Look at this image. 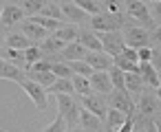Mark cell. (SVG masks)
Masks as SVG:
<instances>
[{
    "label": "cell",
    "instance_id": "1",
    "mask_svg": "<svg viewBox=\"0 0 161 132\" xmlns=\"http://www.w3.org/2000/svg\"><path fill=\"white\" fill-rule=\"evenodd\" d=\"M126 5V13L132 18V20H137L139 22V27L141 29H146L148 33H152L154 31V22H152V18H150V11H148V3H139V0H128V3H124Z\"/></svg>",
    "mask_w": 161,
    "mask_h": 132
},
{
    "label": "cell",
    "instance_id": "2",
    "mask_svg": "<svg viewBox=\"0 0 161 132\" xmlns=\"http://www.w3.org/2000/svg\"><path fill=\"white\" fill-rule=\"evenodd\" d=\"M58 108H60V117L64 119L66 128L73 130L77 125V121H80V110H82L77 106V101L71 95H58Z\"/></svg>",
    "mask_w": 161,
    "mask_h": 132
},
{
    "label": "cell",
    "instance_id": "3",
    "mask_svg": "<svg viewBox=\"0 0 161 132\" xmlns=\"http://www.w3.org/2000/svg\"><path fill=\"white\" fill-rule=\"evenodd\" d=\"M88 24L93 27L95 33H110V31H119V29L124 27V16H121V13H119V16H113V13L102 11V13L93 16Z\"/></svg>",
    "mask_w": 161,
    "mask_h": 132
},
{
    "label": "cell",
    "instance_id": "4",
    "mask_svg": "<svg viewBox=\"0 0 161 132\" xmlns=\"http://www.w3.org/2000/svg\"><path fill=\"white\" fill-rule=\"evenodd\" d=\"M124 42H126V46L128 49H135V51H139V49H143V46H150V33L146 31V29H141V27H124Z\"/></svg>",
    "mask_w": 161,
    "mask_h": 132
},
{
    "label": "cell",
    "instance_id": "5",
    "mask_svg": "<svg viewBox=\"0 0 161 132\" xmlns=\"http://www.w3.org/2000/svg\"><path fill=\"white\" fill-rule=\"evenodd\" d=\"M97 40L102 42V51L110 57H117L124 49H126V42H124V35L119 31H110V33H97Z\"/></svg>",
    "mask_w": 161,
    "mask_h": 132
},
{
    "label": "cell",
    "instance_id": "6",
    "mask_svg": "<svg viewBox=\"0 0 161 132\" xmlns=\"http://www.w3.org/2000/svg\"><path fill=\"white\" fill-rule=\"evenodd\" d=\"M108 106H110L113 110H119V112L126 114V117H135V114H137V108H135L130 95H128V92H121V90H113V92L108 95Z\"/></svg>",
    "mask_w": 161,
    "mask_h": 132
},
{
    "label": "cell",
    "instance_id": "7",
    "mask_svg": "<svg viewBox=\"0 0 161 132\" xmlns=\"http://www.w3.org/2000/svg\"><path fill=\"white\" fill-rule=\"evenodd\" d=\"M22 86V90L29 95V99L36 103V108L38 110H47V103H49V95H47V90L42 88V86H38L36 82H31L29 77L20 84Z\"/></svg>",
    "mask_w": 161,
    "mask_h": 132
},
{
    "label": "cell",
    "instance_id": "8",
    "mask_svg": "<svg viewBox=\"0 0 161 132\" xmlns=\"http://www.w3.org/2000/svg\"><path fill=\"white\" fill-rule=\"evenodd\" d=\"M88 84H91V90H95L99 95H110L113 92V82H110L108 71H95L88 77Z\"/></svg>",
    "mask_w": 161,
    "mask_h": 132
},
{
    "label": "cell",
    "instance_id": "9",
    "mask_svg": "<svg viewBox=\"0 0 161 132\" xmlns=\"http://www.w3.org/2000/svg\"><path fill=\"white\" fill-rule=\"evenodd\" d=\"M22 35H25L27 40H31L33 44H38V42H42V40H47L51 33H49L47 29H42L40 24H36L31 18H27V20H22Z\"/></svg>",
    "mask_w": 161,
    "mask_h": 132
},
{
    "label": "cell",
    "instance_id": "10",
    "mask_svg": "<svg viewBox=\"0 0 161 132\" xmlns=\"http://www.w3.org/2000/svg\"><path fill=\"white\" fill-rule=\"evenodd\" d=\"M82 103H84V108H86L91 114H95L97 119H106L108 108H106V99H104L102 95H88V97H82Z\"/></svg>",
    "mask_w": 161,
    "mask_h": 132
},
{
    "label": "cell",
    "instance_id": "11",
    "mask_svg": "<svg viewBox=\"0 0 161 132\" xmlns=\"http://www.w3.org/2000/svg\"><path fill=\"white\" fill-rule=\"evenodd\" d=\"M60 5V11L64 18L71 20V24H82V22H91V16H86L75 3H58Z\"/></svg>",
    "mask_w": 161,
    "mask_h": 132
},
{
    "label": "cell",
    "instance_id": "12",
    "mask_svg": "<svg viewBox=\"0 0 161 132\" xmlns=\"http://www.w3.org/2000/svg\"><path fill=\"white\" fill-rule=\"evenodd\" d=\"M135 108H137V114L141 119H152L159 112V101H157L154 95H141V99Z\"/></svg>",
    "mask_w": 161,
    "mask_h": 132
},
{
    "label": "cell",
    "instance_id": "13",
    "mask_svg": "<svg viewBox=\"0 0 161 132\" xmlns=\"http://www.w3.org/2000/svg\"><path fill=\"white\" fill-rule=\"evenodd\" d=\"M25 20V11L20 5H3V16H0V24L3 27H14Z\"/></svg>",
    "mask_w": 161,
    "mask_h": 132
},
{
    "label": "cell",
    "instance_id": "14",
    "mask_svg": "<svg viewBox=\"0 0 161 132\" xmlns=\"http://www.w3.org/2000/svg\"><path fill=\"white\" fill-rule=\"evenodd\" d=\"M0 79H9V82L22 84V82L27 79V71H20V68H16L14 64L0 60Z\"/></svg>",
    "mask_w": 161,
    "mask_h": 132
},
{
    "label": "cell",
    "instance_id": "15",
    "mask_svg": "<svg viewBox=\"0 0 161 132\" xmlns=\"http://www.w3.org/2000/svg\"><path fill=\"white\" fill-rule=\"evenodd\" d=\"M84 62H86L93 71H110V68H113V57L106 55L104 51H99V53H88Z\"/></svg>",
    "mask_w": 161,
    "mask_h": 132
},
{
    "label": "cell",
    "instance_id": "16",
    "mask_svg": "<svg viewBox=\"0 0 161 132\" xmlns=\"http://www.w3.org/2000/svg\"><path fill=\"white\" fill-rule=\"evenodd\" d=\"M80 128L84 132H104V125H102V119H97L95 114H91L86 108L80 110Z\"/></svg>",
    "mask_w": 161,
    "mask_h": 132
},
{
    "label": "cell",
    "instance_id": "17",
    "mask_svg": "<svg viewBox=\"0 0 161 132\" xmlns=\"http://www.w3.org/2000/svg\"><path fill=\"white\" fill-rule=\"evenodd\" d=\"M77 42L88 51V53H99L102 51V42L97 40V33L95 31H88V29H80V35H77Z\"/></svg>",
    "mask_w": 161,
    "mask_h": 132
},
{
    "label": "cell",
    "instance_id": "18",
    "mask_svg": "<svg viewBox=\"0 0 161 132\" xmlns=\"http://www.w3.org/2000/svg\"><path fill=\"white\" fill-rule=\"evenodd\" d=\"M86 55H88V51H86L80 42H71V44H66V46L62 49V57H64V60H71V62H84Z\"/></svg>",
    "mask_w": 161,
    "mask_h": 132
},
{
    "label": "cell",
    "instance_id": "19",
    "mask_svg": "<svg viewBox=\"0 0 161 132\" xmlns=\"http://www.w3.org/2000/svg\"><path fill=\"white\" fill-rule=\"evenodd\" d=\"M126 119H128V117H126V114H121L119 110L108 108L106 119H104V121H106V128H104V130H106V132H117V130H119V128L126 123Z\"/></svg>",
    "mask_w": 161,
    "mask_h": 132
},
{
    "label": "cell",
    "instance_id": "20",
    "mask_svg": "<svg viewBox=\"0 0 161 132\" xmlns=\"http://www.w3.org/2000/svg\"><path fill=\"white\" fill-rule=\"evenodd\" d=\"M5 44H7V49H16V51H27V49H31V46H36L31 40H27L22 33H9L7 38H5Z\"/></svg>",
    "mask_w": 161,
    "mask_h": 132
},
{
    "label": "cell",
    "instance_id": "21",
    "mask_svg": "<svg viewBox=\"0 0 161 132\" xmlns=\"http://www.w3.org/2000/svg\"><path fill=\"white\" fill-rule=\"evenodd\" d=\"M53 38H58L60 42L64 44H71V42H77V35H80V29L75 24H64L62 29H58L55 33H51Z\"/></svg>",
    "mask_w": 161,
    "mask_h": 132
},
{
    "label": "cell",
    "instance_id": "22",
    "mask_svg": "<svg viewBox=\"0 0 161 132\" xmlns=\"http://www.w3.org/2000/svg\"><path fill=\"white\" fill-rule=\"evenodd\" d=\"M137 75H139V79L143 82V86L148 84V86H159V79H157V71L150 66V62H146V64H139V71H137Z\"/></svg>",
    "mask_w": 161,
    "mask_h": 132
},
{
    "label": "cell",
    "instance_id": "23",
    "mask_svg": "<svg viewBox=\"0 0 161 132\" xmlns=\"http://www.w3.org/2000/svg\"><path fill=\"white\" fill-rule=\"evenodd\" d=\"M124 86L128 95H141L143 92V82L139 79L137 73H124Z\"/></svg>",
    "mask_w": 161,
    "mask_h": 132
},
{
    "label": "cell",
    "instance_id": "24",
    "mask_svg": "<svg viewBox=\"0 0 161 132\" xmlns=\"http://www.w3.org/2000/svg\"><path fill=\"white\" fill-rule=\"evenodd\" d=\"M3 57H5V62L14 64V66H16V68H20V71H25V68H27L25 51H16V49H5V51H3Z\"/></svg>",
    "mask_w": 161,
    "mask_h": 132
},
{
    "label": "cell",
    "instance_id": "25",
    "mask_svg": "<svg viewBox=\"0 0 161 132\" xmlns=\"http://www.w3.org/2000/svg\"><path fill=\"white\" fill-rule=\"evenodd\" d=\"M27 77L31 79V82H36L38 86H42L44 90L49 88V86H53L55 82H58V77L51 73V71H44V73H27Z\"/></svg>",
    "mask_w": 161,
    "mask_h": 132
},
{
    "label": "cell",
    "instance_id": "26",
    "mask_svg": "<svg viewBox=\"0 0 161 132\" xmlns=\"http://www.w3.org/2000/svg\"><path fill=\"white\" fill-rule=\"evenodd\" d=\"M49 92H53L55 97H58V95H71V92H75V90H73V82H71V79H58L53 86L47 88V95H49Z\"/></svg>",
    "mask_w": 161,
    "mask_h": 132
},
{
    "label": "cell",
    "instance_id": "27",
    "mask_svg": "<svg viewBox=\"0 0 161 132\" xmlns=\"http://www.w3.org/2000/svg\"><path fill=\"white\" fill-rule=\"evenodd\" d=\"M75 5H77L86 16H91V18L104 11V9H102V3H97V0H75Z\"/></svg>",
    "mask_w": 161,
    "mask_h": 132
},
{
    "label": "cell",
    "instance_id": "28",
    "mask_svg": "<svg viewBox=\"0 0 161 132\" xmlns=\"http://www.w3.org/2000/svg\"><path fill=\"white\" fill-rule=\"evenodd\" d=\"M44 0H25V3H20V7H22V11H25V16H29V18H33V16H40V11L44 9Z\"/></svg>",
    "mask_w": 161,
    "mask_h": 132
},
{
    "label": "cell",
    "instance_id": "29",
    "mask_svg": "<svg viewBox=\"0 0 161 132\" xmlns=\"http://www.w3.org/2000/svg\"><path fill=\"white\" fill-rule=\"evenodd\" d=\"M64 46H66L64 42H60V40H58V38H53V35H49L47 40H42V42H40V46H38V49H40L42 53H58V51L62 53V49H64Z\"/></svg>",
    "mask_w": 161,
    "mask_h": 132
},
{
    "label": "cell",
    "instance_id": "30",
    "mask_svg": "<svg viewBox=\"0 0 161 132\" xmlns=\"http://www.w3.org/2000/svg\"><path fill=\"white\" fill-rule=\"evenodd\" d=\"M71 82H73V90H75L80 97H88V95H91V84H88V77L73 75V77H71Z\"/></svg>",
    "mask_w": 161,
    "mask_h": 132
},
{
    "label": "cell",
    "instance_id": "31",
    "mask_svg": "<svg viewBox=\"0 0 161 132\" xmlns=\"http://www.w3.org/2000/svg\"><path fill=\"white\" fill-rule=\"evenodd\" d=\"M40 16H42V18L58 20V22H62V20H64V16H62V11H60V5H58V3H47V5H44V9L40 11Z\"/></svg>",
    "mask_w": 161,
    "mask_h": 132
},
{
    "label": "cell",
    "instance_id": "32",
    "mask_svg": "<svg viewBox=\"0 0 161 132\" xmlns=\"http://www.w3.org/2000/svg\"><path fill=\"white\" fill-rule=\"evenodd\" d=\"M51 73H53L58 79H71V77H73L71 66L64 64V62H53V64H51Z\"/></svg>",
    "mask_w": 161,
    "mask_h": 132
},
{
    "label": "cell",
    "instance_id": "33",
    "mask_svg": "<svg viewBox=\"0 0 161 132\" xmlns=\"http://www.w3.org/2000/svg\"><path fill=\"white\" fill-rule=\"evenodd\" d=\"M25 60H27V71H29L36 62L44 60V53H42L38 46H31V49H27V51H25Z\"/></svg>",
    "mask_w": 161,
    "mask_h": 132
},
{
    "label": "cell",
    "instance_id": "34",
    "mask_svg": "<svg viewBox=\"0 0 161 132\" xmlns=\"http://www.w3.org/2000/svg\"><path fill=\"white\" fill-rule=\"evenodd\" d=\"M108 75H110V82H113V90H121V92H126V86H124V73L119 71V68H110L108 71Z\"/></svg>",
    "mask_w": 161,
    "mask_h": 132
},
{
    "label": "cell",
    "instance_id": "35",
    "mask_svg": "<svg viewBox=\"0 0 161 132\" xmlns=\"http://www.w3.org/2000/svg\"><path fill=\"white\" fill-rule=\"evenodd\" d=\"M71 66V71H73V75H80V77H91L95 71L86 64V62H71L69 64Z\"/></svg>",
    "mask_w": 161,
    "mask_h": 132
},
{
    "label": "cell",
    "instance_id": "36",
    "mask_svg": "<svg viewBox=\"0 0 161 132\" xmlns=\"http://www.w3.org/2000/svg\"><path fill=\"white\" fill-rule=\"evenodd\" d=\"M148 11H150L152 22L159 27L161 24V0H157V3H148Z\"/></svg>",
    "mask_w": 161,
    "mask_h": 132
},
{
    "label": "cell",
    "instance_id": "37",
    "mask_svg": "<svg viewBox=\"0 0 161 132\" xmlns=\"http://www.w3.org/2000/svg\"><path fill=\"white\" fill-rule=\"evenodd\" d=\"M66 130H69V128H66L64 119H62V117L58 114V117H55V119L51 121V125H49V128H44L42 132H66Z\"/></svg>",
    "mask_w": 161,
    "mask_h": 132
},
{
    "label": "cell",
    "instance_id": "38",
    "mask_svg": "<svg viewBox=\"0 0 161 132\" xmlns=\"http://www.w3.org/2000/svg\"><path fill=\"white\" fill-rule=\"evenodd\" d=\"M44 71H51V62H47V60H40V62H36L27 73H44Z\"/></svg>",
    "mask_w": 161,
    "mask_h": 132
},
{
    "label": "cell",
    "instance_id": "39",
    "mask_svg": "<svg viewBox=\"0 0 161 132\" xmlns=\"http://www.w3.org/2000/svg\"><path fill=\"white\" fill-rule=\"evenodd\" d=\"M119 55H121L124 60L132 62V64H139V57H137V51H135V49H128V46H126V49H124V51H121Z\"/></svg>",
    "mask_w": 161,
    "mask_h": 132
},
{
    "label": "cell",
    "instance_id": "40",
    "mask_svg": "<svg viewBox=\"0 0 161 132\" xmlns=\"http://www.w3.org/2000/svg\"><path fill=\"white\" fill-rule=\"evenodd\" d=\"M137 57H139V64H146V62H150V57H152V49H150V46H143V49H139V51H137Z\"/></svg>",
    "mask_w": 161,
    "mask_h": 132
},
{
    "label": "cell",
    "instance_id": "41",
    "mask_svg": "<svg viewBox=\"0 0 161 132\" xmlns=\"http://www.w3.org/2000/svg\"><path fill=\"white\" fill-rule=\"evenodd\" d=\"M150 66L154 71H161V49H152V57H150Z\"/></svg>",
    "mask_w": 161,
    "mask_h": 132
},
{
    "label": "cell",
    "instance_id": "42",
    "mask_svg": "<svg viewBox=\"0 0 161 132\" xmlns=\"http://www.w3.org/2000/svg\"><path fill=\"white\" fill-rule=\"evenodd\" d=\"M150 42H154V44H161V24H159V27H154V31L150 33Z\"/></svg>",
    "mask_w": 161,
    "mask_h": 132
},
{
    "label": "cell",
    "instance_id": "43",
    "mask_svg": "<svg viewBox=\"0 0 161 132\" xmlns=\"http://www.w3.org/2000/svg\"><path fill=\"white\" fill-rule=\"evenodd\" d=\"M132 121H135V128H132V132H146V130H143V128H141V125H143V121H146V119H141V117H139V114H135V117H132Z\"/></svg>",
    "mask_w": 161,
    "mask_h": 132
},
{
    "label": "cell",
    "instance_id": "44",
    "mask_svg": "<svg viewBox=\"0 0 161 132\" xmlns=\"http://www.w3.org/2000/svg\"><path fill=\"white\" fill-rule=\"evenodd\" d=\"M132 128H135V121H132V117H128V119H126V123H124L117 132H132Z\"/></svg>",
    "mask_w": 161,
    "mask_h": 132
},
{
    "label": "cell",
    "instance_id": "45",
    "mask_svg": "<svg viewBox=\"0 0 161 132\" xmlns=\"http://www.w3.org/2000/svg\"><path fill=\"white\" fill-rule=\"evenodd\" d=\"M146 132H157V128H154V121H148V125H146Z\"/></svg>",
    "mask_w": 161,
    "mask_h": 132
},
{
    "label": "cell",
    "instance_id": "46",
    "mask_svg": "<svg viewBox=\"0 0 161 132\" xmlns=\"http://www.w3.org/2000/svg\"><path fill=\"white\" fill-rule=\"evenodd\" d=\"M154 97H157V101H161V84L157 86V92H154Z\"/></svg>",
    "mask_w": 161,
    "mask_h": 132
},
{
    "label": "cell",
    "instance_id": "47",
    "mask_svg": "<svg viewBox=\"0 0 161 132\" xmlns=\"http://www.w3.org/2000/svg\"><path fill=\"white\" fill-rule=\"evenodd\" d=\"M154 128H157V132H161V117L154 119Z\"/></svg>",
    "mask_w": 161,
    "mask_h": 132
},
{
    "label": "cell",
    "instance_id": "48",
    "mask_svg": "<svg viewBox=\"0 0 161 132\" xmlns=\"http://www.w3.org/2000/svg\"><path fill=\"white\" fill-rule=\"evenodd\" d=\"M0 42H5V31L0 29Z\"/></svg>",
    "mask_w": 161,
    "mask_h": 132
},
{
    "label": "cell",
    "instance_id": "49",
    "mask_svg": "<svg viewBox=\"0 0 161 132\" xmlns=\"http://www.w3.org/2000/svg\"><path fill=\"white\" fill-rule=\"evenodd\" d=\"M157 79H159V84H161V71H157Z\"/></svg>",
    "mask_w": 161,
    "mask_h": 132
},
{
    "label": "cell",
    "instance_id": "50",
    "mask_svg": "<svg viewBox=\"0 0 161 132\" xmlns=\"http://www.w3.org/2000/svg\"><path fill=\"white\" fill-rule=\"evenodd\" d=\"M66 132H84V130H66Z\"/></svg>",
    "mask_w": 161,
    "mask_h": 132
},
{
    "label": "cell",
    "instance_id": "51",
    "mask_svg": "<svg viewBox=\"0 0 161 132\" xmlns=\"http://www.w3.org/2000/svg\"><path fill=\"white\" fill-rule=\"evenodd\" d=\"M0 16H3V3H0Z\"/></svg>",
    "mask_w": 161,
    "mask_h": 132
},
{
    "label": "cell",
    "instance_id": "52",
    "mask_svg": "<svg viewBox=\"0 0 161 132\" xmlns=\"http://www.w3.org/2000/svg\"><path fill=\"white\" fill-rule=\"evenodd\" d=\"M0 132H7V130H3V128H0Z\"/></svg>",
    "mask_w": 161,
    "mask_h": 132
}]
</instances>
